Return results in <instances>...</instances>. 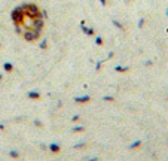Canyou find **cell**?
Wrapping results in <instances>:
<instances>
[]
</instances>
